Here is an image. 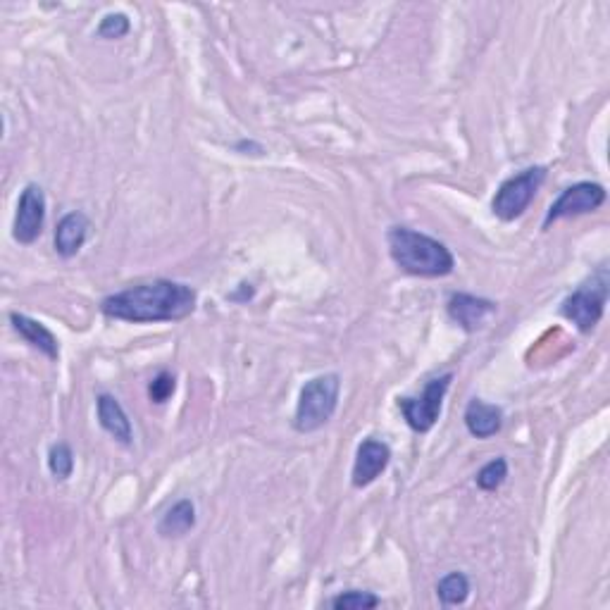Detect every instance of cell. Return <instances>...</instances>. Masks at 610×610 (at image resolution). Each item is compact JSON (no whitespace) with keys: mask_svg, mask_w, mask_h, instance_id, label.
Wrapping results in <instances>:
<instances>
[{"mask_svg":"<svg viewBox=\"0 0 610 610\" xmlns=\"http://www.w3.org/2000/svg\"><path fill=\"white\" fill-rule=\"evenodd\" d=\"M196 291L189 284L153 279L136 284L120 294L103 298L101 310L110 320H124L143 325V322H177L196 310Z\"/></svg>","mask_w":610,"mask_h":610,"instance_id":"6da1fadb","label":"cell"},{"mask_svg":"<svg viewBox=\"0 0 610 610\" xmlns=\"http://www.w3.org/2000/svg\"><path fill=\"white\" fill-rule=\"evenodd\" d=\"M389 253L403 272L415 277H446L456 267V258L446 244L408 227H391L387 234Z\"/></svg>","mask_w":610,"mask_h":610,"instance_id":"7a4b0ae2","label":"cell"},{"mask_svg":"<svg viewBox=\"0 0 610 610\" xmlns=\"http://www.w3.org/2000/svg\"><path fill=\"white\" fill-rule=\"evenodd\" d=\"M339 394H341V379L339 375H322L310 379L308 384L301 389L296 406V417L294 427L301 434L317 432L332 420L339 406Z\"/></svg>","mask_w":610,"mask_h":610,"instance_id":"3957f363","label":"cell"},{"mask_svg":"<svg viewBox=\"0 0 610 610\" xmlns=\"http://www.w3.org/2000/svg\"><path fill=\"white\" fill-rule=\"evenodd\" d=\"M608 301V275L606 270H599L587 284H582L575 294L565 298L560 305V315L577 325L580 332H591L601 322L603 310Z\"/></svg>","mask_w":610,"mask_h":610,"instance_id":"277c9868","label":"cell"},{"mask_svg":"<svg viewBox=\"0 0 610 610\" xmlns=\"http://www.w3.org/2000/svg\"><path fill=\"white\" fill-rule=\"evenodd\" d=\"M546 179V167H527L515 177L506 179L496 191L494 201H491V210L503 222H513L525 213L529 203L534 201L537 191L541 189Z\"/></svg>","mask_w":610,"mask_h":610,"instance_id":"5b68a950","label":"cell"},{"mask_svg":"<svg viewBox=\"0 0 610 610\" xmlns=\"http://www.w3.org/2000/svg\"><path fill=\"white\" fill-rule=\"evenodd\" d=\"M451 382H453V372H446V375L429 379L425 391H422L420 396L398 398V408H401V413L406 417L410 429L425 434L437 425L441 406H444L446 391L451 387Z\"/></svg>","mask_w":610,"mask_h":610,"instance_id":"8992f818","label":"cell"},{"mask_svg":"<svg viewBox=\"0 0 610 610\" xmlns=\"http://www.w3.org/2000/svg\"><path fill=\"white\" fill-rule=\"evenodd\" d=\"M603 203H606V189H603L601 184L596 182L572 184L556 198V201H553L549 213L544 217V227H551V222L565 220V217L594 213V210H599Z\"/></svg>","mask_w":610,"mask_h":610,"instance_id":"52a82bcc","label":"cell"},{"mask_svg":"<svg viewBox=\"0 0 610 610\" xmlns=\"http://www.w3.org/2000/svg\"><path fill=\"white\" fill-rule=\"evenodd\" d=\"M43 222H46V194L39 184H27L17 203L12 236L24 246L34 244L43 232Z\"/></svg>","mask_w":610,"mask_h":610,"instance_id":"ba28073f","label":"cell"},{"mask_svg":"<svg viewBox=\"0 0 610 610\" xmlns=\"http://www.w3.org/2000/svg\"><path fill=\"white\" fill-rule=\"evenodd\" d=\"M391 460V448L379 439H365L358 446L356 465H353V487H370L375 479L387 470Z\"/></svg>","mask_w":610,"mask_h":610,"instance_id":"9c48e42d","label":"cell"},{"mask_svg":"<svg viewBox=\"0 0 610 610\" xmlns=\"http://www.w3.org/2000/svg\"><path fill=\"white\" fill-rule=\"evenodd\" d=\"M448 315L451 320L465 329V332H475L477 327L484 325V320L494 313L496 303L487 298H477L470 294H453L448 298Z\"/></svg>","mask_w":610,"mask_h":610,"instance_id":"30bf717a","label":"cell"},{"mask_svg":"<svg viewBox=\"0 0 610 610\" xmlns=\"http://www.w3.org/2000/svg\"><path fill=\"white\" fill-rule=\"evenodd\" d=\"M89 229L91 220L82 210H74V213L65 215L58 222V229H55V251H58L62 258H74L86 244Z\"/></svg>","mask_w":610,"mask_h":610,"instance_id":"8fae6325","label":"cell"},{"mask_svg":"<svg viewBox=\"0 0 610 610\" xmlns=\"http://www.w3.org/2000/svg\"><path fill=\"white\" fill-rule=\"evenodd\" d=\"M465 427L477 439L496 437L503 427V410L482 401V398H472L465 408Z\"/></svg>","mask_w":610,"mask_h":610,"instance_id":"7c38bea8","label":"cell"},{"mask_svg":"<svg viewBox=\"0 0 610 610\" xmlns=\"http://www.w3.org/2000/svg\"><path fill=\"white\" fill-rule=\"evenodd\" d=\"M96 408H98V422H101V427L105 429V432H108L110 437H115L124 446L132 444L134 429H132V422H129L127 413H124L122 403L117 401L115 396L101 394L96 401Z\"/></svg>","mask_w":610,"mask_h":610,"instance_id":"4fadbf2b","label":"cell"},{"mask_svg":"<svg viewBox=\"0 0 610 610\" xmlns=\"http://www.w3.org/2000/svg\"><path fill=\"white\" fill-rule=\"evenodd\" d=\"M10 322L15 327V332L22 336L27 344H31L36 351H41L43 356L58 360L60 358V344L55 339V334L46 325H41L39 320H31V317L22 313H10Z\"/></svg>","mask_w":610,"mask_h":610,"instance_id":"5bb4252c","label":"cell"},{"mask_svg":"<svg viewBox=\"0 0 610 610\" xmlns=\"http://www.w3.org/2000/svg\"><path fill=\"white\" fill-rule=\"evenodd\" d=\"M194 525H196V508L189 499H184L174 503V506L163 515V520H160L158 525V532L163 534V537H184L189 529H194Z\"/></svg>","mask_w":610,"mask_h":610,"instance_id":"9a60e30c","label":"cell"},{"mask_svg":"<svg viewBox=\"0 0 610 610\" xmlns=\"http://www.w3.org/2000/svg\"><path fill=\"white\" fill-rule=\"evenodd\" d=\"M437 594L444 606H460L470 596V580L463 572H451L437 584Z\"/></svg>","mask_w":610,"mask_h":610,"instance_id":"2e32d148","label":"cell"},{"mask_svg":"<svg viewBox=\"0 0 610 610\" xmlns=\"http://www.w3.org/2000/svg\"><path fill=\"white\" fill-rule=\"evenodd\" d=\"M379 596L370 594V591H344V594L334 596L332 601H329V606L336 610H367V608H377L379 606Z\"/></svg>","mask_w":610,"mask_h":610,"instance_id":"e0dca14e","label":"cell"},{"mask_svg":"<svg viewBox=\"0 0 610 610\" xmlns=\"http://www.w3.org/2000/svg\"><path fill=\"white\" fill-rule=\"evenodd\" d=\"M48 470L53 472L55 479H67L72 477L74 470V453L67 444H53L48 451Z\"/></svg>","mask_w":610,"mask_h":610,"instance_id":"ac0fdd59","label":"cell"},{"mask_svg":"<svg viewBox=\"0 0 610 610\" xmlns=\"http://www.w3.org/2000/svg\"><path fill=\"white\" fill-rule=\"evenodd\" d=\"M506 477H508L506 458H494L491 463H487L477 472V487L484 491H496L503 482H506Z\"/></svg>","mask_w":610,"mask_h":610,"instance_id":"d6986e66","label":"cell"},{"mask_svg":"<svg viewBox=\"0 0 610 610\" xmlns=\"http://www.w3.org/2000/svg\"><path fill=\"white\" fill-rule=\"evenodd\" d=\"M174 389H177V382H174L172 372H158L151 384H148V396H151L153 403H165L167 398L174 394Z\"/></svg>","mask_w":610,"mask_h":610,"instance_id":"ffe728a7","label":"cell"},{"mask_svg":"<svg viewBox=\"0 0 610 610\" xmlns=\"http://www.w3.org/2000/svg\"><path fill=\"white\" fill-rule=\"evenodd\" d=\"M129 34V20L127 15H108L103 17L101 27H98V36H103V39H122V36Z\"/></svg>","mask_w":610,"mask_h":610,"instance_id":"44dd1931","label":"cell"}]
</instances>
